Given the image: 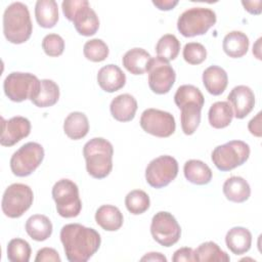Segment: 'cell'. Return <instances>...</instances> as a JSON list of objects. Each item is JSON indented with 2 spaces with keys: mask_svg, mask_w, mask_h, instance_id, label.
Wrapping results in <instances>:
<instances>
[{
  "mask_svg": "<svg viewBox=\"0 0 262 262\" xmlns=\"http://www.w3.org/2000/svg\"><path fill=\"white\" fill-rule=\"evenodd\" d=\"M60 242L70 262H86L98 251L101 237L91 227L70 223L60 229Z\"/></svg>",
  "mask_w": 262,
  "mask_h": 262,
  "instance_id": "obj_1",
  "label": "cell"
},
{
  "mask_svg": "<svg viewBox=\"0 0 262 262\" xmlns=\"http://www.w3.org/2000/svg\"><path fill=\"white\" fill-rule=\"evenodd\" d=\"M113 155L114 147L108 140L94 137L87 141L83 147V156L88 174L96 179L108 176L113 169Z\"/></svg>",
  "mask_w": 262,
  "mask_h": 262,
  "instance_id": "obj_2",
  "label": "cell"
},
{
  "mask_svg": "<svg viewBox=\"0 0 262 262\" xmlns=\"http://www.w3.org/2000/svg\"><path fill=\"white\" fill-rule=\"evenodd\" d=\"M33 32V25L29 8L21 2L8 5L3 13V34L12 44H21L28 41Z\"/></svg>",
  "mask_w": 262,
  "mask_h": 262,
  "instance_id": "obj_3",
  "label": "cell"
},
{
  "mask_svg": "<svg viewBox=\"0 0 262 262\" xmlns=\"http://www.w3.org/2000/svg\"><path fill=\"white\" fill-rule=\"evenodd\" d=\"M63 15L74 24L76 31L85 37L93 36L99 28L96 12L86 0H64L61 3Z\"/></svg>",
  "mask_w": 262,
  "mask_h": 262,
  "instance_id": "obj_4",
  "label": "cell"
},
{
  "mask_svg": "<svg viewBox=\"0 0 262 262\" xmlns=\"http://www.w3.org/2000/svg\"><path fill=\"white\" fill-rule=\"evenodd\" d=\"M217 20L216 13L207 7H191L183 11L177 20V30L183 37L206 34Z\"/></svg>",
  "mask_w": 262,
  "mask_h": 262,
  "instance_id": "obj_5",
  "label": "cell"
},
{
  "mask_svg": "<svg viewBox=\"0 0 262 262\" xmlns=\"http://www.w3.org/2000/svg\"><path fill=\"white\" fill-rule=\"evenodd\" d=\"M41 88V81L31 73L12 72L3 82L5 95L14 102H21L37 97Z\"/></svg>",
  "mask_w": 262,
  "mask_h": 262,
  "instance_id": "obj_6",
  "label": "cell"
},
{
  "mask_svg": "<svg viewBox=\"0 0 262 262\" xmlns=\"http://www.w3.org/2000/svg\"><path fill=\"white\" fill-rule=\"evenodd\" d=\"M52 198L57 213L63 218L77 217L82 210L78 185L67 178L60 179L52 187Z\"/></svg>",
  "mask_w": 262,
  "mask_h": 262,
  "instance_id": "obj_7",
  "label": "cell"
},
{
  "mask_svg": "<svg viewBox=\"0 0 262 262\" xmlns=\"http://www.w3.org/2000/svg\"><path fill=\"white\" fill-rule=\"evenodd\" d=\"M250 157V146L243 140H231L216 146L211 160L220 171H230L247 162Z\"/></svg>",
  "mask_w": 262,
  "mask_h": 262,
  "instance_id": "obj_8",
  "label": "cell"
},
{
  "mask_svg": "<svg viewBox=\"0 0 262 262\" xmlns=\"http://www.w3.org/2000/svg\"><path fill=\"white\" fill-rule=\"evenodd\" d=\"M34 193L32 188L24 183H12L4 191L1 202L2 212L9 218H19L32 206Z\"/></svg>",
  "mask_w": 262,
  "mask_h": 262,
  "instance_id": "obj_9",
  "label": "cell"
},
{
  "mask_svg": "<svg viewBox=\"0 0 262 262\" xmlns=\"http://www.w3.org/2000/svg\"><path fill=\"white\" fill-rule=\"evenodd\" d=\"M43 159V146L38 142H27L11 156V172L17 177H27L41 165Z\"/></svg>",
  "mask_w": 262,
  "mask_h": 262,
  "instance_id": "obj_10",
  "label": "cell"
},
{
  "mask_svg": "<svg viewBox=\"0 0 262 262\" xmlns=\"http://www.w3.org/2000/svg\"><path fill=\"white\" fill-rule=\"evenodd\" d=\"M178 174L175 158L164 155L149 162L145 169V180L154 188H162L171 183Z\"/></svg>",
  "mask_w": 262,
  "mask_h": 262,
  "instance_id": "obj_11",
  "label": "cell"
},
{
  "mask_svg": "<svg viewBox=\"0 0 262 262\" xmlns=\"http://www.w3.org/2000/svg\"><path fill=\"white\" fill-rule=\"evenodd\" d=\"M150 233L158 244L169 248L179 241L181 227L171 213L160 211L151 219Z\"/></svg>",
  "mask_w": 262,
  "mask_h": 262,
  "instance_id": "obj_12",
  "label": "cell"
},
{
  "mask_svg": "<svg viewBox=\"0 0 262 262\" xmlns=\"http://www.w3.org/2000/svg\"><path fill=\"white\" fill-rule=\"evenodd\" d=\"M140 127L156 137H169L176 129L175 119L169 112L158 108H146L140 117Z\"/></svg>",
  "mask_w": 262,
  "mask_h": 262,
  "instance_id": "obj_13",
  "label": "cell"
},
{
  "mask_svg": "<svg viewBox=\"0 0 262 262\" xmlns=\"http://www.w3.org/2000/svg\"><path fill=\"white\" fill-rule=\"evenodd\" d=\"M148 73V86L156 94H166L175 83L176 74L169 61L152 57Z\"/></svg>",
  "mask_w": 262,
  "mask_h": 262,
  "instance_id": "obj_14",
  "label": "cell"
},
{
  "mask_svg": "<svg viewBox=\"0 0 262 262\" xmlns=\"http://www.w3.org/2000/svg\"><path fill=\"white\" fill-rule=\"evenodd\" d=\"M2 120V133L0 143L2 146H12L31 133V122L21 116H15L9 120Z\"/></svg>",
  "mask_w": 262,
  "mask_h": 262,
  "instance_id": "obj_15",
  "label": "cell"
},
{
  "mask_svg": "<svg viewBox=\"0 0 262 262\" xmlns=\"http://www.w3.org/2000/svg\"><path fill=\"white\" fill-rule=\"evenodd\" d=\"M227 102L233 111V117L236 119H244L255 106V94L250 87L238 85L232 88L228 94Z\"/></svg>",
  "mask_w": 262,
  "mask_h": 262,
  "instance_id": "obj_16",
  "label": "cell"
},
{
  "mask_svg": "<svg viewBox=\"0 0 262 262\" xmlns=\"http://www.w3.org/2000/svg\"><path fill=\"white\" fill-rule=\"evenodd\" d=\"M97 83L103 91L113 93L125 86L126 75L118 66L110 63L98 71Z\"/></svg>",
  "mask_w": 262,
  "mask_h": 262,
  "instance_id": "obj_17",
  "label": "cell"
},
{
  "mask_svg": "<svg viewBox=\"0 0 262 262\" xmlns=\"http://www.w3.org/2000/svg\"><path fill=\"white\" fill-rule=\"evenodd\" d=\"M110 111L115 120L119 122H130L135 117L137 101L131 94H120L112 100Z\"/></svg>",
  "mask_w": 262,
  "mask_h": 262,
  "instance_id": "obj_18",
  "label": "cell"
},
{
  "mask_svg": "<svg viewBox=\"0 0 262 262\" xmlns=\"http://www.w3.org/2000/svg\"><path fill=\"white\" fill-rule=\"evenodd\" d=\"M151 59V55L146 50L135 47L124 54L122 62L124 68L132 75H142L148 71Z\"/></svg>",
  "mask_w": 262,
  "mask_h": 262,
  "instance_id": "obj_19",
  "label": "cell"
},
{
  "mask_svg": "<svg viewBox=\"0 0 262 262\" xmlns=\"http://www.w3.org/2000/svg\"><path fill=\"white\" fill-rule=\"evenodd\" d=\"M203 84L210 94L220 95L228 84L227 73L221 67L210 66L203 72Z\"/></svg>",
  "mask_w": 262,
  "mask_h": 262,
  "instance_id": "obj_20",
  "label": "cell"
},
{
  "mask_svg": "<svg viewBox=\"0 0 262 262\" xmlns=\"http://www.w3.org/2000/svg\"><path fill=\"white\" fill-rule=\"evenodd\" d=\"M225 243L229 251L233 254H245L251 249L252 233L249 229L242 226L232 227L225 235Z\"/></svg>",
  "mask_w": 262,
  "mask_h": 262,
  "instance_id": "obj_21",
  "label": "cell"
},
{
  "mask_svg": "<svg viewBox=\"0 0 262 262\" xmlns=\"http://www.w3.org/2000/svg\"><path fill=\"white\" fill-rule=\"evenodd\" d=\"M225 198L233 203H244L251 195V187L248 181L241 176L227 178L222 187Z\"/></svg>",
  "mask_w": 262,
  "mask_h": 262,
  "instance_id": "obj_22",
  "label": "cell"
},
{
  "mask_svg": "<svg viewBox=\"0 0 262 262\" xmlns=\"http://www.w3.org/2000/svg\"><path fill=\"white\" fill-rule=\"evenodd\" d=\"M96 223L106 231H117L124 222V217L119 208L113 205H102L95 213Z\"/></svg>",
  "mask_w": 262,
  "mask_h": 262,
  "instance_id": "obj_23",
  "label": "cell"
},
{
  "mask_svg": "<svg viewBox=\"0 0 262 262\" xmlns=\"http://www.w3.org/2000/svg\"><path fill=\"white\" fill-rule=\"evenodd\" d=\"M249 38L241 31H231L223 38L222 47L226 55L232 58L243 57L249 49Z\"/></svg>",
  "mask_w": 262,
  "mask_h": 262,
  "instance_id": "obj_24",
  "label": "cell"
},
{
  "mask_svg": "<svg viewBox=\"0 0 262 262\" xmlns=\"http://www.w3.org/2000/svg\"><path fill=\"white\" fill-rule=\"evenodd\" d=\"M63 131L73 140L84 138L89 131V121L87 116L81 112H73L64 119Z\"/></svg>",
  "mask_w": 262,
  "mask_h": 262,
  "instance_id": "obj_25",
  "label": "cell"
},
{
  "mask_svg": "<svg viewBox=\"0 0 262 262\" xmlns=\"http://www.w3.org/2000/svg\"><path fill=\"white\" fill-rule=\"evenodd\" d=\"M183 173L186 180L196 185L208 184L213 176L211 168L200 160H188L185 162Z\"/></svg>",
  "mask_w": 262,
  "mask_h": 262,
  "instance_id": "obj_26",
  "label": "cell"
},
{
  "mask_svg": "<svg viewBox=\"0 0 262 262\" xmlns=\"http://www.w3.org/2000/svg\"><path fill=\"white\" fill-rule=\"evenodd\" d=\"M26 231L31 238L37 242L46 241L52 233V223L50 219L42 214L32 215L26 222Z\"/></svg>",
  "mask_w": 262,
  "mask_h": 262,
  "instance_id": "obj_27",
  "label": "cell"
},
{
  "mask_svg": "<svg viewBox=\"0 0 262 262\" xmlns=\"http://www.w3.org/2000/svg\"><path fill=\"white\" fill-rule=\"evenodd\" d=\"M35 17L44 29L53 28L58 21V5L54 0H38L35 5Z\"/></svg>",
  "mask_w": 262,
  "mask_h": 262,
  "instance_id": "obj_28",
  "label": "cell"
},
{
  "mask_svg": "<svg viewBox=\"0 0 262 262\" xmlns=\"http://www.w3.org/2000/svg\"><path fill=\"white\" fill-rule=\"evenodd\" d=\"M203 106L195 102H187L180 106L181 129L185 135H191L201 123V112Z\"/></svg>",
  "mask_w": 262,
  "mask_h": 262,
  "instance_id": "obj_29",
  "label": "cell"
},
{
  "mask_svg": "<svg viewBox=\"0 0 262 262\" xmlns=\"http://www.w3.org/2000/svg\"><path fill=\"white\" fill-rule=\"evenodd\" d=\"M210 125L215 129H223L231 123L233 111L227 101L214 102L208 113Z\"/></svg>",
  "mask_w": 262,
  "mask_h": 262,
  "instance_id": "obj_30",
  "label": "cell"
},
{
  "mask_svg": "<svg viewBox=\"0 0 262 262\" xmlns=\"http://www.w3.org/2000/svg\"><path fill=\"white\" fill-rule=\"evenodd\" d=\"M193 259L196 262H228L230 257L214 242L201 244L193 251Z\"/></svg>",
  "mask_w": 262,
  "mask_h": 262,
  "instance_id": "obj_31",
  "label": "cell"
},
{
  "mask_svg": "<svg viewBox=\"0 0 262 262\" xmlns=\"http://www.w3.org/2000/svg\"><path fill=\"white\" fill-rule=\"evenodd\" d=\"M59 98L58 85L49 79L41 80V88L39 94L32 102L38 107H49L54 105Z\"/></svg>",
  "mask_w": 262,
  "mask_h": 262,
  "instance_id": "obj_32",
  "label": "cell"
},
{
  "mask_svg": "<svg viewBox=\"0 0 262 262\" xmlns=\"http://www.w3.org/2000/svg\"><path fill=\"white\" fill-rule=\"evenodd\" d=\"M180 51V42L173 34H166L162 36L156 45L157 57L164 60H174Z\"/></svg>",
  "mask_w": 262,
  "mask_h": 262,
  "instance_id": "obj_33",
  "label": "cell"
},
{
  "mask_svg": "<svg viewBox=\"0 0 262 262\" xmlns=\"http://www.w3.org/2000/svg\"><path fill=\"white\" fill-rule=\"evenodd\" d=\"M150 205L148 194L141 189H134L130 191L125 198V206L127 210L133 215L143 214L148 210Z\"/></svg>",
  "mask_w": 262,
  "mask_h": 262,
  "instance_id": "obj_34",
  "label": "cell"
},
{
  "mask_svg": "<svg viewBox=\"0 0 262 262\" xmlns=\"http://www.w3.org/2000/svg\"><path fill=\"white\" fill-rule=\"evenodd\" d=\"M175 104L180 108L187 102H195L201 106H204L205 97L201 90L193 85H181L175 92L174 95Z\"/></svg>",
  "mask_w": 262,
  "mask_h": 262,
  "instance_id": "obj_35",
  "label": "cell"
},
{
  "mask_svg": "<svg viewBox=\"0 0 262 262\" xmlns=\"http://www.w3.org/2000/svg\"><path fill=\"white\" fill-rule=\"evenodd\" d=\"M31 253L30 244L23 238H12L7 245V258L11 262H29Z\"/></svg>",
  "mask_w": 262,
  "mask_h": 262,
  "instance_id": "obj_36",
  "label": "cell"
},
{
  "mask_svg": "<svg viewBox=\"0 0 262 262\" xmlns=\"http://www.w3.org/2000/svg\"><path fill=\"white\" fill-rule=\"evenodd\" d=\"M108 47L101 39H91L84 44V56L93 62L103 61L108 56Z\"/></svg>",
  "mask_w": 262,
  "mask_h": 262,
  "instance_id": "obj_37",
  "label": "cell"
},
{
  "mask_svg": "<svg viewBox=\"0 0 262 262\" xmlns=\"http://www.w3.org/2000/svg\"><path fill=\"white\" fill-rule=\"evenodd\" d=\"M184 60L189 64H200L207 57L205 46L199 42H189L184 45L182 52Z\"/></svg>",
  "mask_w": 262,
  "mask_h": 262,
  "instance_id": "obj_38",
  "label": "cell"
},
{
  "mask_svg": "<svg viewBox=\"0 0 262 262\" xmlns=\"http://www.w3.org/2000/svg\"><path fill=\"white\" fill-rule=\"evenodd\" d=\"M44 52L51 57H57L63 53L64 40L58 34H48L42 40Z\"/></svg>",
  "mask_w": 262,
  "mask_h": 262,
  "instance_id": "obj_39",
  "label": "cell"
},
{
  "mask_svg": "<svg viewBox=\"0 0 262 262\" xmlns=\"http://www.w3.org/2000/svg\"><path fill=\"white\" fill-rule=\"evenodd\" d=\"M36 262H60L61 259L56 250L53 248H42L37 252Z\"/></svg>",
  "mask_w": 262,
  "mask_h": 262,
  "instance_id": "obj_40",
  "label": "cell"
},
{
  "mask_svg": "<svg viewBox=\"0 0 262 262\" xmlns=\"http://www.w3.org/2000/svg\"><path fill=\"white\" fill-rule=\"evenodd\" d=\"M173 262H192L193 259V250L189 247H183L174 252V255L172 257Z\"/></svg>",
  "mask_w": 262,
  "mask_h": 262,
  "instance_id": "obj_41",
  "label": "cell"
},
{
  "mask_svg": "<svg viewBox=\"0 0 262 262\" xmlns=\"http://www.w3.org/2000/svg\"><path fill=\"white\" fill-rule=\"evenodd\" d=\"M261 112H259L248 124V129L251 134H253L256 137H261L262 131H261Z\"/></svg>",
  "mask_w": 262,
  "mask_h": 262,
  "instance_id": "obj_42",
  "label": "cell"
},
{
  "mask_svg": "<svg viewBox=\"0 0 262 262\" xmlns=\"http://www.w3.org/2000/svg\"><path fill=\"white\" fill-rule=\"evenodd\" d=\"M243 6L245 7V9L250 12L251 14H260L261 13V5H262V1L258 0V1H242Z\"/></svg>",
  "mask_w": 262,
  "mask_h": 262,
  "instance_id": "obj_43",
  "label": "cell"
},
{
  "mask_svg": "<svg viewBox=\"0 0 262 262\" xmlns=\"http://www.w3.org/2000/svg\"><path fill=\"white\" fill-rule=\"evenodd\" d=\"M152 4L160 10H164V11H167V10H171L173 9L177 4H178V1L177 0H154L152 1Z\"/></svg>",
  "mask_w": 262,
  "mask_h": 262,
  "instance_id": "obj_44",
  "label": "cell"
},
{
  "mask_svg": "<svg viewBox=\"0 0 262 262\" xmlns=\"http://www.w3.org/2000/svg\"><path fill=\"white\" fill-rule=\"evenodd\" d=\"M140 260L141 261H163V262H166L167 258L161 253L150 252V253H147L146 255H144Z\"/></svg>",
  "mask_w": 262,
  "mask_h": 262,
  "instance_id": "obj_45",
  "label": "cell"
},
{
  "mask_svg": "<svg viewBox=\"0 0 262 262\" xmlns=\"http://www.w3.org/2000/svg\"><path fill=\"white\" fill-rule=\"evenodd\" d=\"M261 38H259L257 40V42L254 44L253 46V54H255V56L258 59H261V53H260V48H261Z\"/></svg>",
  "mask_w": 262,
  "mask_h": 262,
  "instance_id": "obj_46",
  "label": "cell"
}]
</instances>
